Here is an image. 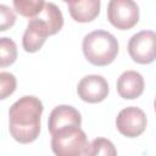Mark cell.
<instances>
[{
	"label": "cell",
	"mask_w": 156,
	"mask_h": 156,
	"mask_svg": "<svg viewBox=\"0 0 156 156\" xmlns=\"http://www.w3.org/2000/svg\"><path fill=\"white\" fill-rule=\"evenodd\" d=\"M78 96L89 104H96L106 99L108 94L107 80L99 74H89L80 79L77 85Z\"/></svg>",
	"instance_id": "7"
},
{
	"label": "cell",
	"mask_w": 156,
	"mask_h": 156,
	"mask_svg": "<svg viewBox=\"0 0 156 156\" xmlns=\"http://www.w3.org/2000/svg\"><path fill=\"white\" fill-rule=\"evenodd\" d=\"M82 116L73 106L69 105H58L56 106L49 116L48 129L50 134H54L56 130L68 127V126H80Z\"/></svg>",
	"instance_id": "9"
},
{
	"label": "cell",
	"mask_w": 156,
	"mask_h": 156,
	"mask_svg": "<svg viewBox=\"0 0 156 156\" xmlns=\"http://www.w3.org/2000/svg\"><path fill=\"white\" fill-rule=\"evenodd\" d=\"M49 35V27L40 17L37 16L34 18H30L22 38L23 49L27 52H37L39 49H41Z\"/></svg>",
	"instance_id": "8"
},
{
	"label": "cell",
	"mask_w": 156,
	"mask_h": 156,
	"mask_svg": "<svg viewBox=\"0 0 156 156\" xmlns=\"http://www.w3.org/2000/svg\"><path fill=\"white\" fill-rule=\"evenodd\" d=\"M62 1H65V2H68V4H71V2H73V1H77V0H62Z\"/></svg>",
	"instance_id": "18"
},
{
	"label": "cell",
	"mask_w": 156,
	"mask_h": 156,
	"mask_svg": "<svg viewBox=\"0 0 156 156\" xmlns=\"http://www.w3.org/2000/svg\"><path fill=\"white\" fill-rule=\"evenodd\" d=\"M51 149L57 156L90 155V143L80 126H68L51 134Z\"/></svg>",
	"instance_id": "3"
},
{
	"label": "cell",
	"mask_w": 156,
	"mask_h": 156,
	"mask_svg": "<svg viewBox=\"0 0 156 156\" xmlns=\"http://www.w3.org/2000/svg\"><path fill=\"white\" fill-rule=\"evenodd\" d=\"M100 0H77L68 4V11L71 17L80 23L91 22L100 13Z\"/></svg>",
	"instance_id": "11"
},
{
	"label": "cell",
	"mask_w": 156,
	"mask_h": 156,
	"mask_svg": "<svg viewBox=\"0 0 156 156\" xmlns=\"http://www.w3.org/2000/svg\"><path fill=\"white\" fill-rule=\"evenodd\" d=\"M107 20L117 29H130L139 21V7L134 0H110Z\"/></svg>",
	"instance_id": "4"
},
{
	"label": "cell",
	"mask_w": 156,
	"mask_h": 156,
	"mask_svg": "<svg viewBox=\"0 0 156 156\" xmlns=\"http://www.w3.org/2000/svg\"><path fill=\"white\" fill-rule=\"evenodd\" d=\"M43 111V102L33 95L22 96L13 102L9 111V129L11 136L21 144L33 143L40 133Z\"/></svg>",
	"instance_id": "1"
},
{
	"label": "cell",
	"mask_w": 156,
	"mask_h": 156,
	"mask_svg": "<svg viewBox=\"0 0 156 156\" xmlns=\"http://www.w3.org/2000/svg\"><path fill=\"white\" fill-rule=\"evenodd\" d=\"M144 78L136 71H126L117 79V93L126 100L139 98L144 91Z\"/></svg>",
	"instance_id": "10"
},
{
	"label": "cell",
	"mask_w": 156,
	"mask_h": 156,
	"mask_svg": "<svg viewBox=\"0 0 156 156\" xmlns=\"http://www.w3.org/2000/svg\"><path fill=\"white\" fill-rule=\"evenodd\" d=\"M128 52L134 62L147 65L156 60V33L141 30L128 41Z\"/></svg>",
	"instance_id": "5"
},
{
	"label": "cell",
	"mask_w": 156,
	"mask_h": 156,
	"mask_svg": "<svg viewBox=\"0 0 156 156\" xmlns=\"http://www.w3.org/2000/svg\"><path fill=\"white\" fill-rule=\"evenodd\" d=\"M0 13H1V26L0 30L5 32L6 29L11 28L16 22V15L15 12L6 5H0Z\"/></svg>",
	"instance_id": "17"
},
{
	"label": "cell",
	"mask_w": 156,
	"mask_h": 156,
	"mask_svg": "<svg viewBox=\"0 0 156 156\" xmlns=\"http://www.w3.org/2000/svg\"><path fill=\"white\" fill-rule=\"evenodd\" d=\"M154 107H155V111H156V99H155V101H154Z\"/></svg>",
	"instance_id": "19"
},
{
	"label": "cell",
	"mask_w": 156,
	"mask_h": 156,
	"mask_svg": "<svg viewBox=\"0 0 156 156\" xmlns=\"http://www.w3.org/2000/svg\"><path fill=\"white\" fill-rule=\"evenodd\" d=\"M17 58V46L10 38L2 37L0 39V66L4 68L12 65Z\"/></svg>",
	"instance_id": "14"
},
{
	"label": "cell",
	"mask_w": 156,
	"mask_h": 156,
	"mask_svg": "<svg viewBox=\"0 0 156 156\" xmlns=\"http://www.w3.org/2000/svg\"><path fill=\"white\" fill-rule=\"evenodd\" d=\"M16 78L12 73L9 72H1L0 73V88H1V94L0 99H6L9 95L13 94L16 90Z\"/></svg>",
	"instance_id": "16"
},
{
	"label": "cell",
	"mask_w": 156,
	"mask_h": 156,
	"mask_svg": "<svg viewBox=\"0 0 156 156\" xmlns=\"http://www.w3.org/2000/svg\"><path fill=\"white\" fill-rule=\"evenodd\" d=\"M147 119L145 112L135 106H129L119 111L116 118L118 132L127 138L139 136L146 128Z\"/></svg>",
	"instance_id": "6"
},
{
	"label": "cell",
	"mask_w": 156,
	"mask_h": 156,
	"mask_svg": "<svg viewBox=\"0 0 156 156\" xmlns=\"http://www.w3.org/2000/svg\"><path fill=\"white\" fill-rule=\"evenodd\" d=\"M117 154L115 145L105 138H96L90 144V156L93 155H104V156H115Z\"/></svg>",
	"instance_id": "15"
},
{
	"label": "cell",
	"mask_w": 156,
	"mask_h": 156,
	"mask_svg": "<svg viewBox=\"0 0 156 156\" xmlns=\"http://www.w3.org/2000/svg\"><path fill=\"white\" fill-rule=\"evenodd\" d=\"M85 58L94 66L110 65L118 54V41L108 32L98 29L88 33L82 43Z\"/></svg>",
	"instance_id": "2"
},
{
	"label": "cell",
	"mask_w": 156,
	"mask_h": 156,
	"mask_svg": "<svg viewBox=\"0 0 156 156\" xmlns=\"http://www.w3.org/2000/svg\"><path fill=\"white\" fill-rule=\"evenodd\" d=\"M49 27L50 35H54L58 33L62 29L63 26V16L58 6H56L54 2H46L43 11L38 15Z\"/></svg>",
	"instance_id": "12"
},
{
	"label": "cell",
	"mask_w": 156,
	"mask_h": 156,
	"mask_svg": "<svg viewBox=\"0 0 156 156\" xmlns=\"http://www.w3.org/2000/svg\"><path fill=\"white\" fill-rule=\"evenodd\" d=\"M13 9L23 17L34 18L37 17L44 9V0H12Z\"/></svg>",
	"instance_id": "13"
}]
</instances>
